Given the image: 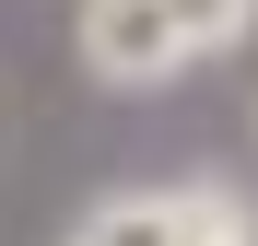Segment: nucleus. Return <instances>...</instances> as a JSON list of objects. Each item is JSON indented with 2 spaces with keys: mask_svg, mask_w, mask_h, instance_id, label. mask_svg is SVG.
Listing matches in <instances>:
<instances>
[{
  "mask_svg": "<svg viewBox=\"0 0 258 246\" xmlns=\"http://www.w3.org/2000/svg\"><path fill=\"white\" fill-rule=\"evenodd\" d=\"M176 234L188 246H258V211H246L223 176H176Z\"/></svg>",
  "mask_w": 258,
  "mask_h": 246,
  "instance_id": "nucleus-3",
  "label": "nucleus"
},
{
  "mask_svg": "<svg viewBox=\"0 0 258 246\" xmlns=\"http://www.w3.org/2000/svg\"><path fill=\"white\" fill-rule=\"evenodd\" d=\"M246 35H258V0H82L71 12V47L106 94H153L188 59H223Z\"/></svg>",
  "mask_w": 258,
  "mask_h": 246,
  "instance_id": "nucleus-1",
  "label": "nucleus"
},
{
  "mask_svg": "<svg viewBox=\"0 0 258 246\" xmlns=\"http://www.w3.org/2000/svg\"><path fill=\"white\" fill-rule=\"evenodd\" d=\"M71 246H188V234H176V188H117V199H94Z\"/></svg>",
  "mask_w": 258,
  "mask_h": 246,
  "instance_id": "nucleus-2",
  "label": "nucleus"
}]
</instances>
